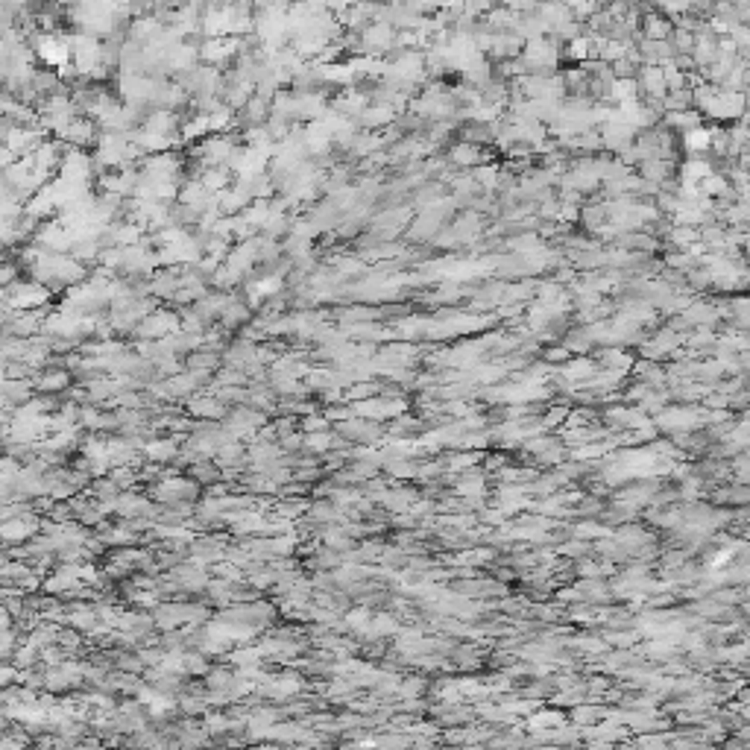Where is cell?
<instances>
[{
  "label": "cell",
  "instance_id": "cell-1",
  "mask_svg": "<svg viewBox=\"0 0 750 750\" xmlns=\"http://www.w3.org/2000/svg\"><path fill=\"white\" fill-rule=\"evenodd\" d=\"M686 147L689 149H709L712 147V132L709 129H701V126H695L686 132Z\"/></svg>",
  "mask_w": 750,
  "mask_h": 750
},
{
  "label": "cell",
  "instance_id": "cell-2",
  "mask_svg": "<svg viewBox=\"0 0 750 750\" xmlns=\"http://www.w3.org/2000/svg\"><path fill=\"white\" fill-rule=\"evenodd\" d=\"M645 32L651 39H665L671 32V27H669V21H665V18H657V15H651V18H645Z\"/></svg>",
  "mask_w": 750,
  "mask_h": 750
}]
</instances>
